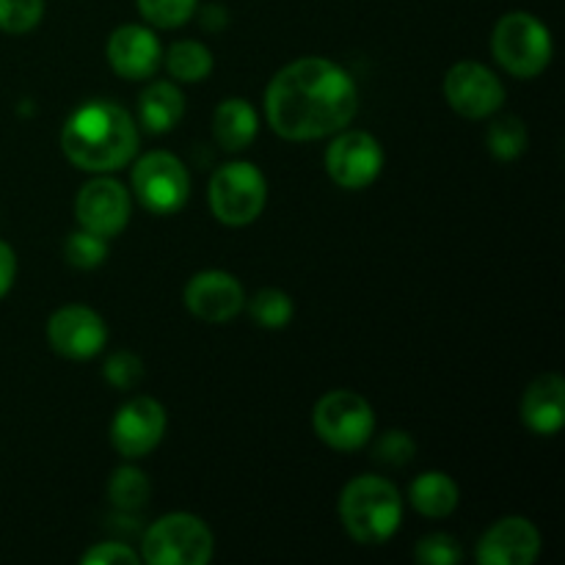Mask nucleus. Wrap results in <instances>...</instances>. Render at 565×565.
<instances>
[{"label": "nucleus", "mask_w": 565, "mask_h": 565, "mask_svg": "<svg viewBox=\"0 0 565 565\" xmlns=\"http://www.w3.org/2000/svg\"><path fill=\"white\" fill-rule=\"evenodd\" d=\"M359 110L353 77L331 58L307 55L274 75L265 92V119L287 141H315L345 130Z\"/></svg>", "instance_id": "obj_1"}, {"label": "nucleus", "mask_w": 565, "mask_h": 565, "mask_svg": "<svg viewBox=\"0 0 565 565\" xmlns=\"http://www.w3.org/2000/svg\"><path fill=\"white\" fill-rule=\"evenodd\" d=\"M61 149L72 166L92 174H108L130 163L138 152V127L121 105L92 99L66 119Z\"/></svg>", "instance_id": "obj_2"}, {"label": "nucleus", "mask_w": 565, "mask_h": 565, "mask_svg": "<svg viewBox=\"0 0 565 565\" xmlns=\"http://www.w3.org/2000/svg\"><path fill=\"white\" fill-rule=\"evenodd\" d=\"M340 519L356 544H386L403 522L401 491L379 475H359L342 489Z\"/></svg>", "instance_id": "obj_3"}, {"label": "nucleus", "mask_w": 565, "mask_h": 565, "mask_svg": "<svg viewBox=\"0 0 565 565\" xmlns=\"http://www.w3.org/2000/svg\"><path fill=\"white\" fill-rule=\"evenodd\" d=\"M491 53L497 64L516 77H535L550 66L552 33L530 11H511L502 17L491 33Z\"/></svg>", "instance_id": "obj_4"}, {"label": "nucleus", "mask_w": 565, "mask_h": 565, "mask_svg": "<svg viewBox=\"0 0 565 565\" xmlns=\"http://www.w3.org/2000/svg\"><path fill=\"white\" fill-rule=\"evenodd\" d=\"M213 550V533L193 513L160 516L143 535V561L152 565H204Z\"/></svg>", "instance_id": "obj_5"}, {"label": "nucleus", "mask_w": 565, "mask_h": 565, "mask_svg": "<svg viewBox=\"0 0 565 565\" xmlns=\"http://www.w3.org/2000/svg\"><path fill=\"white\" fill-rule=\"evenodd\" d=\"M210 210L226 226H246L259 218L268 199L263 171L246 160L224 163L210 180Z\"/></svg>", "instance_id": "obj_6"}, {"label": "nucleus", "mask_w": 565, "mask_h": 565, "mask_svg": "<svg viewBox=\"0 0 565 565\" xmlns=\"http://www.w3.org/2000/svg\"><path fill=\"white\" fill-rule=\"evenodd\" d=\"M315 434L342 452L362 450L375 430L373 406L351 390H334L318 401L312 412Z\"/></svg>", "instance_id": "obj_7"}, {"label": "nucleus", "mask_w": 565, "mask_h": 565, "mask_svg": "<svg viewBox=\"0 0 565 565\" xmlns=\"http://www.w3.org/2000/svg\"><path fill=\"white\" fill-rule=\"evenodd\" d=\"M132 193L154 215H174L191 199V174L171 152H149L132 169Z\"/></svg>", "instance_id": "obj_8"}, {"label": "nucleus", "mask_w": 565, "mask_h": 565, "mask_svg": "<svg viewBox=\"0 0 565 565\" xmlns=\"http://www.w3.org/2000/svg\"><path fill=\"white\" fill-rule=\"evenodd\" d=\"M329 177L345 191H362L379 180L384 169V149L379 138L364 130H340L326 149Z\"/></svg>", "instance_id": "obj_9"}, {"label": "nucleus", "mask_w": 565, "mask_h": 565, "mask_svg": "<svg viewBox=\"0 0 565 565\" xmlns=\"http://www.w3.org/2000/svg\"><path fill=\"white\" fill-rule=\"evenodd\" d=\"M445 97L463 119H486L502 108L505 86L489 66L478 61H458L445 75Z\"/></svg>", "instance_id": "obj_10"}, {"label": "nucleus", "mask_w": 565, "mask_h": 565, "mask_svg": "<svg viewBox=\"0 0 565 565\" xmlns=\"http://www.w3.org/2000/svg\"><path fill=\"white\" fill-rule=\"evenodd\" d=\"M75 215L81 230L110 241L130 221V193L114 177H94L77 193Z\"/></svg>", "instance_id": "obj_11"}, {"label": "nucleus", "mask_w": 565, "mask_h": 565, "mask_svg": "<svg viewBox=\"0 0 565 565\" xmlns=\"http://www.w3.org/2000/svg\"><path fill=\"white\" fill-rule=\"evenodd\" d=\"M166 434V412L154 397H132L116 412L110 425V441L121 458L149 456Z\"/></svg>", "instance_id": "obj_12"}, {"label": "nucleus", "mask_w": 565, "mask_h": 565, "mask_svg": "<svg viewBox=\"0 0 565 565\" xmlns=\"http://www.w3.org/2000/svg\"><path fill=\"white\" fill-rule=\"evenodd\" d=\"M47 340L55 353L66 359H92L108 340V326L94 309L72 303L50 315Z\"/></svg>", "instance_id": "obj_13"}, {"label": "nucleus", "mask_w": 565, "mask_h": 565, "mask_svg": "<svg viewBox=\"0 0 565 565\" xmlns=\"http://www.w3.org/2000/svg\"><path fill=\"white\" fill-rule=\"evenodd\" d=\"M185 307L204 323H226L246 307V292L226 270H202L188 281Z\"/></svg>", "instance_id": "obj_14"}, {"label": "nucleus", "mask_w": 565, "mask_h": 565, "mask_svg": "<svg viewBox=\"0 0 565 565\" xmlns=\"http://www.w3.org/2000/svg\"><path fill=\"white\" fill-rule=\"evenodd\" d=\"M541 555V533L530 519L505 516L491 524L478 544L483 565H530Z\"/></svg>", "instance_id": "obj_15"}, {"label": "nucleus", "mask_w": 565, "mask_h": 565, "mask_svg": "<svg viewBox=\"0 0 565 565\" xmlns=\"http://www.w3.org/2000/svg\"><path fill=\"white\" fill-rule=\"evenodd\" d=\"M108 61L116 75L127 81H147L163 61V47L149 28L121 25L108 39Z\"/></svg>", "instance_id": "obj_16"}, {"label": "nucleus", "mask_w": 565, "mask_h": 565, "mask_svg": "<svg viewBox=\"0 0 565 565\" xmlns=\"http://www.w3.org/2000/svg\"><path fill=\"white\" fill-rule=\"evenodd\" d=\"M522 419L533 434L555 436L565 419V384L557 373H544L522 397Z\"/></svg>", "instance_id": "obj_17"}, {"label": "nucleus", "mask_w": 565, "mask_h": 565, "mask_svg": "<svg viewBox=\"0 0 565 565\" xmlns=\"http://www.w3.org/2000/svg\"><path fill=\"white\" fill-rule=\"evenodd\" d=\"M257 110L252 108V103L243 97L224 99V103L215 108L213 116V132L215 141L226 149V152H243L254 143L257 138Z\"/></svg>", "instance_id": "obj_18"}, {"label": "nucleus", "mask_w": 565, "mask_h": 565, "mask_svg": "<svg viewBox=\"0 0 565 565\" xmlns=\"http://www.w3.org/2000/svg\"><path fill=\"white\" fill-rule=\"evenodd\" d=\"M138 116L149 132H169L185 116V97L169 81H158L147 86L138 97Z\"/></svg>", "instance_id": "obj_19"}, {"label": "nucleus", "mask_w": 565, "mask_h": 565, "mask_svg": "<svg viewBox=\"0 0 565 565\" xmlns=\"http://www.w3.org/2000/svg\"><path fill=\"white\" fill-rule=\"evenodd\" d=\"M408 500L423 516L447 519L458 508V486L445 472H423L408 489Z\"/></svg>", "instance_id": "obj_20"}, {"label": "nucleus", "mask_w": 565, "mask_h": 565, "mask_svg": "<svg viewBox=\"0 0 565 565\" xmlns=\"http://www.w3.org/2000/svg\"><path fill=\"white\" fill-rule=\"evenodd\" d=\"M166 66H169V72L174 81L202 83L204 77L213 72V53H210L202 42L182 39V42H174L169 47Z\"/></svg>", "instance_id": "obj_21"}, {"label": "nucleus", "mask_w": 565, "mask_h": 565, "mask_svg": "<svg viewBox=\"0 0 565 565\" xmlns=\"http://www.w3.org/2000/svg\"><path fill=\"white\" fill-rule=\"evenodd\" d=\"M149 480L141 469L119 467L108 483V497L119 511H141L149 500Z\"/></svg>", "instance_id": "obj_22"}, {"label": "nucleus", "mask_w": 565, "mask_h": 565, "mask_svg": "<svg viewBox=\"0 0 565 565\" xmlns=\"http://www.w3.org/2000/svg\"><path fill=\"white\" fill-rule=\"evenodd\" d=\"M248 303V312H252V320L257 326H263V329L268 331H279L285 329L287 323L292 320V301L287 292L276 290V287H265V290H259L257 296L252 298Z\"/></svg>", "instance_id": "obj_23"}, {"label": "nucleus", "mask_w": 565, "mask_h": 565, "mask_svg": "<svg viewBox=\"0 0 565 565\" xmlns=\"http://www.w3.org/2000/svg\"><path fill=\"white\" fill-rule=\"evenodd\" d=\"M489 152L497 160H513L527 149V130H524V121L516 116H500L497 121H491L489 136Z\"/></svg>", "instance_id": "obj_24"}, {"label": "nucleus", "mask_w": 565, "mask_h": 565, "mask_svg": "<svg viewBox=\"0 0 565 565\" xmlns=\"http://www.w3.org/2000/svg\"><path fill=\"white\" fill-rule=\"evenodd\" d=\"M64 257L72 268H97L108 257V241L88 230H77L66 237L64 243Z\"/></svg>", "instance_id": "obj_25"}, {"label": "nucleus", "mask_w": 565, "mask_h": 565, "mask_svg": "<svg viewBox=\"0 0 565 565\" xmlns=\"http://www.w3.org/2000/svg\"><path fill=\"white\" fill-rule=\"evenodd\" d=\"M143 20L154 28H180L196 14L199 0H136Z\"/></svg>", "instance_id": "obj_26"}, {"label": "nucleus", "mask_w": 565, "mask_h": 565, "mask_svg": "<svg viewBox=\"0 0 565 565\" xmlns=\"http://www.w3.org/2000/svg\"><path fill=\"white\" fill-rule=\"evenodd\" d=\"M44 0H0V31L28 33L42 22Z\"/></svg>", "instance_id": "obj_27"}, {"label": "nucleus", "mask_w": 565, "mask_h": 565, "mask_svg": "<svg viewBox=\"0 0 565 565\" xmlns=\"http://www.w3.org/2000/svg\"><path fill=\"white\" fill-rule=\"evenodd\" d=\"M414 557L423 565H456L461 563V546L452 535L434 533L425 535L417 546H414Z\"/></svg>", "instance_id": "obj_28"}, {"label": "nucleus", "mask_w": 565, "mask_h": 565, "mask_svg": "<svg viewBox=\"0 0 565 565\" xmlns=\"http://www.w3.org/2000/svg\"><path fill=\"white\" fill-rule=\"evenodd\" d=\"M108 384H114L116 390H132V386L141 384L143 379V362L130 351H119L114 356H108L103 367Z\"/></svg>", "instance_id": "obj_29"}, {"label": "nucleus", "mask_w": 565, "mask_h": 565, "mask_svg": "<svg viewBox=\"0 0 565 565\" xmlns=\"http://www.w3.org/2000/svg\"><path fill=\"white\" fill-rule=\"evenodd\" d=\"M414 450H417V447H414V439L406 430H390V434L375 445V458L390 463V467H403V463L412 461Z\"/></svg>", "instance_id": "obj_30"}, {"label": "nucleus", "mask_w": 565, "mask_h": 565, "mask_svg": "<svg viewBox=\"0 0 565 565\" xmlns=\"http://www.w3.org/2000/svg\"><path fill=\"white\" fill-rule=\"evenodd\" d=\"M86 565H138L141 557L119 541H105V544H94L86 555L81 557Z\"/></svg>", "instance_id": "obj_31"}, {"label": "nucleus", "mask_w": 565, "mask_h": 565, "mask_svg": "<svg viewBox=\"0 0 565 565\" xmlns=\"http://www.w3.org/2000/svg\"><path fill=\"white\" fill-rule=\"evenodd\" d=\"M14 276H17L14 248H11L9 243L0 241V298L11 290V285H14Z\"/></svg>", "instance_id": "obj_32"}]
</instances>
